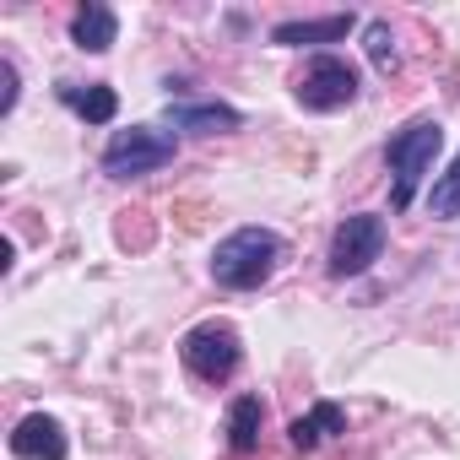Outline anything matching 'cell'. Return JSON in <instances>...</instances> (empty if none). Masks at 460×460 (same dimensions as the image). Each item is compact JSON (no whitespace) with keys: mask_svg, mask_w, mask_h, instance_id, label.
Wrapping results in <instances>:
<instances>
[{"mask_svg":"<svg viewBox=\"0 0 460 460\" xmlns=\"http://www.w3.org/2000/svg\"><path fill=\"white\" fill-rule=\"evenodd\" d=\"M277 266H282V239L271 234V227H239V234H227L211 250L217 288H234V293H250V288L271 282Z\"/></svg>","mask_w":460,"mask_h":460,"instance_id":"6da1fadb","label":"cell"},{"mask_svg":"<svg viewBox=\"0 0 460 460\" xmlns=\"http://www.w3.org/2000/svg\"><path fill=\"white\" fill-rule=\"evenodd\" d=\"M438 146H444V125H438V119H417V125H406L401 136H390L385 157H390V173H395V190H390V206H395V211H406V206L417 200L422 179L433 173Z\"/></svg>","mask_w":460,"mask_h":460,"instance_id":"7a4b0ae2","label":"cell"},{"mask_svg":"<svg viewBox=\"0 0 460 460\" xmlns=\"http://www.w3.org/2000/svg\"><path fill=\"white\" fill-rule=\"evenodd\" d=\"M179 141L157 125H130V130H114L109 146H103V173L109 179H146L157 173L163 163H173Z\"/></svg>","mask_w":460,"mask_h":460,"instance_id":"3957f363","label":"cell"},{"mask_svg":"<svg viewBox=\"0 0 460 460\" xmlns=\"http://www.w3.org/2000/svg\"><path fill=\"white\" fill-rule=\"evenodd\" d=\"M179 358H184V368H190L195 379L222 385V379H234V368L244 363V341H239V331L227 325V320H206V325L184 331Z\"/></svg>","mask_w":460,"mask_h":460,"instance_id":"277c9868","label":"cell"},{"mask_svg":"<svg viewBox=\"0 0 460 460\" xmlns=\"http://www.w3.org/2000/svg\"><path fill=\"white\" fill-rule=\"evenodd\" d=\"M293 93H298V103H304V109L331 114V109H347V103L358 98V71H352L341 55H314V60L298 71Z\"/></svg>","mask_w":460,"mask_h":460,"instance_id":"5b68a950","label":"cell"},{"mask_svg":"<svg viewBox=\"0 0 460 460\" xmlns=\"http://www.w3.org/2000/svg\"><path fill=\"white\" fill-rule=\"evenodd\" d=\"M379 255H385V217L358 211V217H347L336 227V239H331V277H363Z\"/></svg>","mask_w":460,"mask_h":460,"instance_id":"8992f818","label":"cell"},{"mask_svg":"<svg viewBox=\"0 0 460 460\" xmlns=\"http://www.w3.org/2000/svg\"><path fill=\"white\" fill-rule=\"evenodd\" d=\"M66 428L55 422V417H44V411H33V417H22L17 422V433H12V455L17 460H66Z\"/></svg>","mask_w":460,"mask_h":460,"instance_id":"52a82bcc","label":"cell"},{"mask_svg":"<svg viewBox=\"0 0 460 460\" xmlns=\"http://www.w3.org/2000/svg\"><path fill=\"white\" fill-rule=\"evenodd\" d=\"M352 28H358V17H352V12L309 17V22H277V28H271V44H282V49H304V44H341Z\"/></svg>","mask_w":460,"mask_h":460,"instance_id":"ba28073f","label":"cell"},{"mask_svg":"<svg viewBox=\"0 0 460 460\" xmlns=\"http://www.w3.org/2000/svg\"><path fill=\"white\" fill-rule=\"evenodd\" d=\"M168 125H173V130H190V136H222V130H239V109L173 98V103H168Z\"/></svg>","mask_w":460,"mask_h":460,"instance_id":"9c48e42d","label":"cell"},{"mask_svg":"<svg viewBox=\"0 0 460 460\" xmlns=\"http://www.w3.org/2000/svg\"><path fill=\"white\" fill-rule=\"evenodd\" d=\"M114 39H119V17H114V6H98V0L76 6V17H71V44H76V49L103 55V49H114Z\"/></svg>","mask_w":460,"mask_h":460,"instance_id":"30bf717a","label":"cell"},{"mask_svg":"<svg viewBox=\"0 0 460 460\" xmlns=\"http://www.w3.org/2000/svg\"><path fill=\"white\" fill-rule=\"evenodd\" d=\"M331 433H347V411L336 406V401H320L314 411H304V417H293V428H288V444L293 449H320Z\"/></svg>","mask_w":460,"mask_h":460,"instance_id":"8fae6325","label":"cell"},{"mask_svg":"<svg viewBox=\"0 0 460 460\" xmlns=\"http://www.w3.org/2000/svg\"><path fill=\"white\" fill-rule=\"evenodd\" d=\"M60 103H71L87 125H109V119L119 114V98H114V87H103V82H93V87L60 82Z\"/></svg>","mask_w":460,"mask_h":460,"instance_id":"7c38bea8","label":"cell"},{"mask_svg":"<svg viewBox=\"0 0 460 460\" xmlns=\"http://www.w3.org/2000/svg\"><path fill=\"white\" fill-rule=\"evenodd\" d=\"M261 422H266V406H261V395H239L234 406H227V444H234L239 455L261 449Z\"/></svg>","mask_w":460,"mask_h":460,"instance_id":"4fadbf2b","label":"cell"},{"mask_svg":"<svg viewBox=\"0 0 460 460\" xmlns=\"http://www.w3.org/2000/svg\"><path fill=\"white\" fill-rule=\"evenodd\" d=\"M428 211H433V217H460V152H455L449 173L433 179V190H428Z\"/></svg>","mask_w":460,"mask_h":460,"instance_id":"5bb4252c","label":"cell"},{"mask_svg":"<svg viewBox=\"0 0 460 460\" xmlns=\"http://www.w3.org/2000/svg\"><path fill=\"white\" fill-rule=\"evenodd\" d=\"M363 49H368V60H374V71H395L401 66V55H395V33H390V22H368V33H363Z\"/></svg>","mask_w":460,"mask_h":460,"instance_id":"9a60e30c","label":"cell"},{"mask_svg":"<svg viewBox=\"0 0 460 460\" xmlns=\"http://www.w3.org/2000/svg\"><path fill=\"white\" fill-rule=\"evenodd\" d=\"M0 82H6V93H0V114H12L17 109V66L12 60H0Z\"/></svg>","mask_w":460,"mask_h":460,"instance_id":"2e32d148","label":"cell"}]
</instances>
